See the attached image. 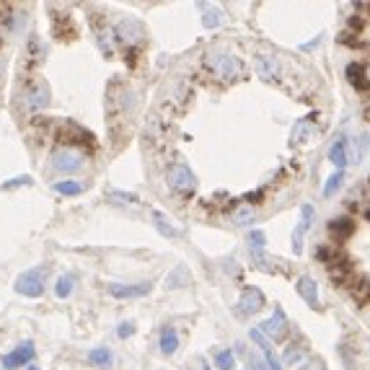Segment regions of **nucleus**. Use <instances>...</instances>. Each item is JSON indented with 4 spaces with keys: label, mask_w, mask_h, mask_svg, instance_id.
I'll use <instances>...</instances> for the list:
<instances>
[{
    "label": "nucleus",
    "mask_w": 370,
    "mask_h": 370,
    "mask_svg": "<svg viewBox=\"0 0 370 370\" xmlns=\"http://www.w3.org/2000/svg\"><path fill=\"white\" fill-rule=\"evenodd\" d=\"M135 112V94L122 83L114 80L107 91V117H109V132L114 140L125 137L127 125H130V114Z\"/></svg>",
    "instance_id": "f257e3e1"
},
{
    "label": "nucleus",
    "mask_w": 370,
    "mask_h": 370,
    "mask_svg": "<svg viewBox=\"0 0 370 370\" xmlns=\"http://www.w3.org/2000/svg\"><path fill=\"white\" fill-rule=\"evenodd\" d=\"M205 68L210 78H218L220 83H236L244 78V62L231 52H207Z\"/></svg>",
    "instance_id": "f03ea898"
},
{
    "label": "nucleus",
    "mask_w": 370,
    "mask_h": 370,
    "mask_svg": "<svg viewBox=\"0 0 370 370\" xmlns=\"http://www.w3.org/2000/svg\"><path fill=\"white\" fill-rule=\"evenodd\" d=\"M49 96H52V91H49L47 80L39 78V76H31V78H26V83H24L21 104L29 109V112H39V109L49 107Z\"/></svg>",
    "instance_id": "7ed1b4c3"
},
{
    "label": "nucleus",
    "mask_w": 370,
    "mask_h": 370,
    "mask_svg": "<svg viewBox=\"0 0 370 370\" xmlns=\"http://www.w3.org/2000/svg\"><path fill=\"white\" fill-rule=\"evenodd\" d=\"M52 168L58 174H78L86 168V153L83 150H76V148H58L52 153Z\"/></svg>",
    "instance_id": "20e7f679"
},
{
    "label": "nucleus",
    "mask_w": 370,
    "mask_h": 370,
    "mask_svg": "<svg viewBox=\"0 0 370 370\" xmlns=\"http://www.w3.org/2000/svg\"><path fill=\"white\" fill-rule=\"evenodd\" d=\"M166 182H168V186L174 189L176 195H195L197 189V176L192 174V168L186 164H171L168 166V171H166Z\"/></svg>",
    "instance_id": "39448f33"
},
{
    "label": "nucleus",
    "mask_w": 370,
    "mask_h": 370,
    "mask_svg": "<svg viewBox=\"0 0 370 370\" xmlns=\"http://www.w3.org/2000/svg\"><path fill=\"white\" fill-rule=\"evenodd\" d=\"M44 277H47V267H34V270H26L16 277V292L19 295H26V298H39L44 292Z\"/></svg>",
    "instance_id": "423d86ee"
},
{
    "label": "nucleus",
    "mask_w": 370,
    "mask_h": 370,
    "mask_svg": "<svg viewBox=\"0 0 370 370\" xmlns=\"http://www.w3.org/2000/svg\"><path fill=\"white\" fill-rule=\"evenodd\" d=\"M112 34H114V37H117V39L122 42L127 49H137L140 44H143V42H146V37H148L146 26H143V24H140L137 19H130V16L119 21Z\"/></svg>",
    "instance_id": "0eeeda50"
},
{
    "label": "nucleus",
    "mask_w": 370,
    "mask_h": 370,
    "mask_svg": "<svg viewBox=\"0 0 370 370\" xmlns=\"http://www.w3.org/2000/svg\"><path fill=\"white\" fill-rule=\"evenodd\" d=\"M34 355H37V350H34V342H21L16 350H10L3 355V360H0V365L6 370H16V368H29L31 360H34Z\"/></svg>",
    "instance_id": "6e6552de"
},
{
    "label": "nucleus",
    "mask_w": 370,
    "mask_h": 370,
    "mask_svg": "<svg viewBox=\"0 0 370 370\" xmlns=\"http://www.w3.org/2000/svg\"><path fill=\"white\" fill-rule=\"evenodd\" d=\"M259 331H262L267 340H272V342L288 340V334H290V324H288V319H285L283 308H274L272 319H267V321L259 326Z\"/></svg>",
    "instance_id": "1a4fd4ad"
},
{
    "label": "nucleus",
    "mask_w": 370,
    "mask_h": 370,
    "mask_svg": "<svg viewBox=\"0 0 370 370\" xmlns=\"http://www.w3.org/2000/svg\"><path fill=\"white\" fill-rule=\"evenodd\" d=\"M153 285L150 283H135V285H125V283H114L109 285V295L117 298V301H130V298H146L150 292Z\"/></svg>",
    "instance_id": "9d476101"
},
{
    "label": "nucleus",
    "mask_w": 370,
    "mask_h": 370,
    "mask_svg": "<svg viewBox=\"0 0 370 370\" xmlns=\"http://www.w3.org/2000/svg\"><path fill=\"white\" fill-rule=\"evenodd\" d=\"M321 132V127L313 125V117H306V119H298V125L292 127L290 132V146H306L308 140Z\"/></svg>",
    "instance_id": "9b49d317"
},
{
    "label": "nucleus",
    "mask_w": 370,
    "mask_h": 370,
    "mask_svg": "<svg viewBox=\"0 0 370 370\" xmlns=\"http://www.w3.org/2000/svg\"><path fill=\"white\" fill-rule=\"evenodd\" d=\"M264 308V295L262 290H256V288H246L241 292V298H238V311L241 313H256Z\"/></svg>",
    "instance_id": "f8f14e48"
},
{
    "label": "nucleus",
    "mask_w": 370,
    "mask_h": 370,
    "mask_svg": "<svg viewBox=\"0 0 370 370\" xmlns=\"http://www.w3.org/2000/svg\"><path fill=\"white\" fill-rule=\"evenodd\" d=\"M295 290H298V295H301V298L308 303V306L319 308V285H316V280H313V277H308V274L298 277V285H295Z\"/></svg>",
    "instance_id": "ddd939ff"
},
{
    "label": "nucleus",
    "mask_w": 370,
    "mask_h": 370,
    "mask_svg": "<svg viewBox=\"0 0 370 370\" xmlns=\"http://www.w3.org/2000/svg\"><path fill=\"white\" fill-rule=\"evenodd\" d=\"M329 161L337 168H344V166L350 164V143H347V137H337L334 143H331V148H329Z\"/></svg>",
    "instance_id": "4468645a"
},
{
    "label": "nucleus",
    "mask_w": 370,
    "mask_h": 370,
    "mask_svg": "<svg viewBox=\"0 0 370 370\" xmlns=\"http://www.w3.org/2000/svg\"><path fill=\"white\" fill-rule=\"evenodd\" d=\"M166 137H168V125L161 117H150L146 125V140L150 146H161Z\"/></svg>",
    "instance_id": "2eb2a0df"
},
{
    "label": "nucleus",
    "mask_w": 370,
    "mask_h": 370,
    "mask_svg": "<svg viewBox=\"0 0 370 370\" xmlns=\"http://www.w3.org/2000/svg\"><path fill=\"white\" fill-rule=\"evenodd\" d=\"M347 80H350V86H355L358 91H370L368 73H365V65H360V62H350V65H347Z\"/></svg>",
    "instance_id": "dca6fc26"
},
{
    "label": "nucleus",
    "mask_w": 370,
    "mask_h": 370,
    "mask_svg": "<svg viewBox=\"0 0 370 370\" xmlns=\"http://www.w3.org/2000/svg\"><path fill=\"white\" fill-rule=\"evenodd\" d=\"M329 234L334 236V241H347L352 234H355V220L350 218H337V220H331L329 223Z\"/></svg>",
    "instance_id": "f3484780"
},
{
    "label": "nucleus",
    "mask_w": 370,
    "mask_h": 370,
    "mask_svg": "<svg viewBox=\"0 0 370 370\" xmlns=\"http://www.w3.org/2000/svg\"><path fill=\"white\" fill-rule=\"evenodd\" d=\"M256 73H259V78L264 80H277L280 78V65H277V60L274 58H256Z\"/></svg>",
    "instance_id": "a211bd4d"
},
{
    "label": "nucleus",
    "mask_w": 370,
    "mask_h": 370,
    "mask_svg": "<svg viewBox=\"0 0 370 370\" xmlns=\"http://www.w3.org/2000/svg\"><path fill=\"white\" fill-rule=\"evenodd\" d=\"M153 223H156L158 231L164 236H168V238H179V236H182V228H176L174 220L166 218L164 213H158V210H153Z\"/></svg>",
    "instance_id": "6ab92c4d"
},
{
    "label": "nucleus",
    "mask_w": 370,
    "mask_h": 370,
    "mask_svg": "<svg viewBox=\"0 0 370 370\" xmlns=\"http://www.w3.org/2000/svg\"><path fill=\"white\" fill-rule=\"evenodd\" d=\"M86 184L83 182H76V179H62V182H55V192L62 197H78L83 195Z\"/></svg>",
    "instance_id": "aec40b11"
},
{
    "label": "nucleus",
    "mask_w": 370,
    "mask_h": 370,
    "mask_svg": "<svg viewBox=\"0 0 370 370\" xmlns=\"http://www.w3.org/2000/svg\"><path fill=\"white\" fill-rule=\"evenodd\" d=\"M176 350H179V334H176L174 326H164V331H161V352L174 355Z\"/></svg>",
    "instance_id": "412c9836"
},
{
    "label": "nucleus",
    "mask_w": 370,
    "mask_h": 370,
    "mask_svg": "<svg viewBox=\"0 0 370 370\" xmlns=\"http://www.w3.org/2000/svg\"><path fill=\"white\" fill-rule=\"evenodd\" d=\"M112 360H114V355H112L109 347H94V350L88 352V362L96 365V368H109Z\"/></svg>",
    "instance_id": "4be33fe9"
},
{
    "label": "nucleus",
    "mask_w": 370,
    "mask_h": 370,
    "mask_svg": "<svg viewBox=\"0 0 370 370\" xmlns=\"http://www.w3.org/2000/svg\"><path fill=\"white\" fill-rule=\"evenodd\" d=\"M350 295L358 306H370V280H358L350 288Z\"/></svg>",
    "instance_id": "5701e85b"
},
{
    "label": "nucleus",
    "mask_w": 370,
    "mask_h": 370,
    "mask_svg": "<svg viewBox=\"0 0 370 370\" xmlns=\"http://www.w3.org/2000/svg\"><path fill=\"white\" fill-rule=\"evenodd\" d=\"M76 290V277L73 274H60L58 283H55V292H58V298H70Z\"/></svg>",
    "instance_id": "b1692460"
},
{
    "label": "nucleus",
    "mask_w": 370,
    "mask_h": 370,
    "mask_svg": "<svg viewBox=\"0 0 370 370\" xmlns=\"http://www.w3.org/2000/svg\"><path fill=\"white\" fill-rule=\"evenodd\" d=\"M189 98H192V91H189V86H176L174 91H171V96H168V104L182 112V109L186 107V101H189Z\"/></svg>",
    "instance_id": "393cba45"
},
{
    "label": "nucleus",
    "mask_w": 370,
    "mask_h": 370,
    "mask_svg": "<svg viewBox=\"0 0 370 370\" xmlns=\"http://www.w3.org/2000/svg\"><path fill=\"white\" fill-rule=\"evenodd\" d=\"M186 283H189V272H186L184 267H176L174 272L166 277V288H182Z\"/></svg>",
    "instance_id": "a878e982"
},
{
    "label": "nucleus",
    "mask_w": 370,
    "mask_h": 370,
    "mask_svg": "<svg viewBox=\"0 0 370 370\" xmlns=\"http://www.w3.org/2000/svg\"><path fill=\"white\" fill-rule=\"evenodd\" d=\"M303 355H306V347L303 344H288V350H285V365H298L303 360Z\"/></svg>",
    "instance_id": "bb28decb"
},
{
    "label": "nucleus",
    "mask_w": 370,
    "mask_h": 370,
    "mask_svg": "<svg viewBox=\"0 0 370 370\" xmlns=\"http://www.w3.org/2000/svg\"><path fill=\"white\" fill-rule=\"evenodd\" d=\"M215 365H218V370H234L236 368V358L231 350H223L215 355Z\"/></svg>",
    "instance_id": "cd10ccee"
},
{
    "label": "nucleus",
    "mask_w": 370,
    "mask_h": 370,
    "mask_svg": "<svg viewBox=\"0 0 370 370\" xmlns=\"http://www.w3.org/2000/svg\"><path fill=\"white\" fill-rule=\"evenodd\" d=\"M316 256H319L321 262H326V267H329V264H334V262H340V259H342L340 252L334 249V244H331V246H321V249L316 252Z\"/></svg>",
    "instance_id": "c85d7f7f"
},
{
    "label": "nucleus",
    "mask_w": 370,
    "mask_h": 370,
    "mask_svg": "<svg viewBox=\"0 0 370 370\" xmlns=\"http://www.w3.org/2000/svg\"><path fill=\"white\" fill-rule=\"evenodd\" d=\"M342 182H344V174L342 171H337V174L329 176V182H326V186H324V197H331L337 189L342 186Z\"/></svg>",
    "instance_id": "c756f323"
},
{
    "label": "nucleus",
    "mask_w": 370,
    "mask_h": 370,
    "mask_svg": "<svg viewBox=\"0 0 370 370\" xmlns=\"http://www.w3.org/2000/svg\"><path fill=\"white\" fill-rule=\"evenodd\" d=\"M109 200L117 202V205H135L137 195H132V192H109Z\"/></svg>",
    "instance_id": "7c9ffc66"
},
{
    "label": "nucleus",
    "mask_w": 370,
    "mask_h": 370,
    "mask_svg": "<svg viewBox=\"0 0 370 370\" xmlns=\"http://www.w3.org/2000/svg\"><path fill=\"white\" fill-rule=\"evenodd\" d=\"M313 218H316V213H313V207H311V205H303V207H301V223H298V228H301L303 234H306V231L311 228Z\"/></svg>",
    "instance_id": "2f4dec72"
},
{
    "label": "nucleus",
    "mask_w": 370,
    "mask_h": 370,
    "mask_svg": "<svg viewBox=\"0 0 370 370\" xmlns=\"http://www.w3.org/2000/svg\"><path fill=\"white\" fill-rule=\"evenodd\" d=\"M249 246H252V252H264L267 236H264L262 231H252V234H249Z\"/></svg>",
    "instance_id": "473e14b6"
},
{
    "label": "nucleus",
    "mask_w": 370,
    "mask_h": 370,
    "mask_svg": "<svg viewBox=\"0 0 370 370\" xmlns=\"http://www.w3.org/2000/svg\"><path fill=\"white\" fill-rule=\"evenodd\" d=\"M254 218H256V215H254L252 207H244V210H238V213L234 215V223L236 225H249V223H254Z\"/></svg>",
    "instance_id": "72a5a7b5"
},
{
    "label": "nucleus",
    "mask_w": 370,
    "mask_h": 370,
    "mask_svg": "<svg viewBox=\"0 0 370 370\" xmlns=\"http://www.w3.org/2000/svg\"><path fill=\"white\" fill-rule=\"evenodd\" d=\"M202 24H205L207 29H215V26L220 24V13H218V8L205 10V16H202Z\"/></svg>",
    "instance_id": "f704fd0d"
},
{
    "label": "nucleus",
    "mask_w": 370,
    "mask_h": 370,
    "mask_svg": "<svg viewBox=\"0 0 370 370\" xmlns=\"http://www.w3.org/2000/svg\"><path fill=\"white\" fill-rule=\"evenodd\" d=\"M264 362H267V370H283V365H280V360H277V355L272 352V347L264 350Z\"/></svg>",
    "instance_id": "c9c22d12"
},
{
    "label": "nucleus",
    "mask_w": 370,
    "mask_h": 370,
    "mask_svg": "<svg viewBox=\"0 0 370 370\" xmlns=\"http://www.w3.org/2000/svg\"><path fill=\"white\" fill-rule=\"evenodd\" d=\"M117 334H119V340H127V337H132V334H135V324H132V321H122V324H119Z\"/></svg>",
    "instance_id": "e433bc0d"
},
{
    "label": "nucleus",
    "mask_w": 370,
    "mask_h": 370,
    "mask_svg": "<svg viewBox=\"0 0 370 370\" xmlns=\"http://www.w3.org/2000/svg\"><path fill=\"white\" fill-rule=\"evenodd\" d=\"M31 184V176H16V179H10L3 184V189H13V186H29Z\"/></svg>",
    "instance_id": "4c0bfd02"
},
{
    "label": "nucleus",
    "mask_w": 370,
    "mask_h": 370,
    "mask_svg": "<svg viewBox=\"0 0 370 370\" xmlns=\"http://www.w3.org/2000/svg\"><path fill=\"white\" fill-rule=\"evenodd\" d=\"M340 42H342V44H347V47H362V42L358 39V37L352 39V34H342Z\"/></svg>",
    "instance_id": "58836bf2"
},
{
    "label": "nucleus",
    "mask_w": 370,
    "mask_h": 370,
    "mask_svg": "<svg viewBox=\"0 0 370 370\" xmlns=\"http://www.w3.org/2000/svg\"><path fill=\"white\" fill-rule=\"evenodd\" d=\"M301 370H326V368H324V362L319 360V358H313V360L306 362V365H303Z\"/></svg>",
    "instance_id": "ea45409f"
},
{
    "label": "nucleus",
    "mask_w": 370,
    "mask_h": 370,
    "mask_svg": "<svg viewBox=\"0 0 370 370\" xmlns=\"http://www.w3.org/2000/svg\"><path fill=\"white\" fill-rule=\"evenodd\" d=\"M350 29H355V31L362 29V19H360V16H352V19H350Z\"/></svg>",
    "instance_id": "a19ab883"
},
{
    "label": "nucleus",
    "mask_w": 370,
    "mask_h": 370,
    "mask_svg": "<svg viewBox=\"0 0 370 370\" xmlns=\"http://www.w3.org/2000/svg\"><path fill=\"white\" fill-rule=\"evenodd\" d=\"M365 119H368V122H370V107L365 109Z\"/></svg>",
    "instance_id": "79ce46f5"
},
{
    "label": "nucleus",
    "mask_w": 370,
    "mask_h": 370,
    "mask_svg": "<svg viewBox=\"0 0 370 370\" xmlns=\"http://www.w3.org/2000/svg\"><path fill=\"white\" fill-rule=\"evenodd\" d=\"M26 370H39V368H37V365H29V368H26Z\"/></svg>",
    "instance_id": "37998d69"
},
{
    "label": "nucleus",
    "mask_w": 370,
    "mask_h": 370,
    "mask_svg": "<svg viewBox=\"0 0 370 370\" xmlns=\"http://www.w3.org/2000/svg\"><path fill=\"white\" fill-rule=\"evenodd\" d=\"M365 73H368V80H370V68H365Z\"/></svg>",
    "instance_id": "c03bdc74"
}]
</instances>
